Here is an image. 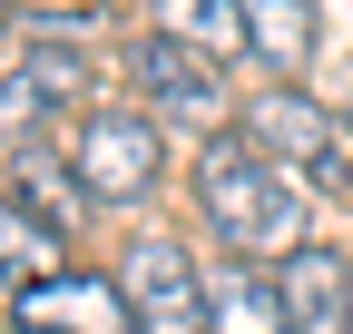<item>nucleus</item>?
Here are the masks:
<instances>
[{"label":"nucleus","instance_id":"obj_1","mask_svg":"<svg viewBox=\"0 0 353 334\" xmlns=\"http://www.w3.org/2000/svg\"><path fill=\"white\" fill-rule=\"evenodd\" d=\"M196 217L216 236V256H236V266H285L294 246H314V197H304L245 128L196 148Z\"/></svg>","mask_w":353,"mask_h":334},{"label":"nucleus","instance_id":"obj_2","mask_svg":"<svg viewBox=\"0 0 353 334\" xmlns=\"http://www.w3.org/2000/svg\"><path fill=\"white\" fill-rule=\"evenodd\" d=\"M236 128L275 157L304 197H353V128H343V108H324L314 89L275 79V89H255V99L236 108Z\"/></svg>","mask_w":353,"mask_h":334},{"label":"nucleus","instance_id":"obj_3","mask_svg":"<svg viewBox=\"0 0 353 334\" xmlns=\"http://www.w3.org/2000/svg\"><path fill=\"white\" fill-rule=\"evenodd\" d=\"M69 167L88 177V197H99V206H148V197L167 187V128H157L138 99H118V108H79Z\"/></svg>","mask_w":353,"mask_h":334},{"label":"nucleus","instance_id":"obj_4","mask_svg":"<svg viewBox=\"0 0 353 334\" xmlns=\"http://www.w3.org/2000/svg\"><path fill=\"white\" fill-rule=\"evenodd\" d=\"M128 89H138V108L157 118V128H187L196 148L236 128L226 69H216V59H196V50H176V39H157V30H138V39H128Z\"/></svg>","mask_w":353,"mask_h":334},{"label":"nucleus","instance_id":"obj_5","mask_svg":"<svg viewBox=\"0 0 353 334\" xmlns=\"http://www.w3.org/2000/svg\"><path fill=\"white\" fill-rule=\"evenodd\" d=\"M79 89H88V50H79L69 30L20 39V50L0 59V138H10V148L50 138V118H69V108H79Z\"/></svg>","mask_w":353,"mask_h":334},{"label":"nucleus","instance_id":"obj_6","mask_svg":"<svg viewBox=\"0 0 353 334\" xmlns=\"http://www.w3.org/2000/svg\"><path fill=\"white\" fill-rule=\"evenodd\" d=\"M118 285L138 305V334H206V266L187 236H128Z\"/></svg>","mask_w":353,"mask_h":334},{"label":"nucleus","instance_id":"obj_7","mask_svg":"<svg viewBox=\"0 0 353 334\" xmlns=\"http://www.w3.org/2000/svg\"><path fill=\"white\" fill-rule=\"evenodd\" d=\"M10 334H138V305L99 266H50L39 285L10 295Z\"/></svg>","mask_w":353,"mask_h":334},{"label":"nucleus","instance_id":"obj_8","mask_svg":"<svg viewBox=\"0 0 353 334\" xmlns=\"http://www.w3.org/2000/svg\"><path fill=\"white\" fill-rule=\"evenodd\" d=\"M275 295H285V324L294 334H353V256L343 246H294L275 266Z\"/></svg>","mask_w":353,"mask_h":334},{"label":"nucleus","instance_id":"obj_9","mask_svg":"<svg viewBox=\"0 0 353 334\" xmlns=\"http://www.w3.org/2000/svg\"><path fill=\"white\" fill-rule=\"evenodd\" d=\"M0 187H10V197L30 206V217H39V226L59 236V246H69V236H79L88 217H99V197H88V177L69 167V148H50V138L10 148V177H0Z\"/></svg>","mask_w":353,"mask_h":334},{"label":"nucleus","instance_id":"obj_10","mask_svg":"<svg viewBox=\"0 0 353 334\" xmlns=\"http://www.w3.org/2000/svg\"><path fill=\"white\" fill-rule=\"evenodd\" d=\"M206 334H294L285 324V295H275V266L216 256L206 266Z\"/></svg>","mask_w":353,"mask_h":334},{"label":"nucleus","instance_id":"obj_11","mask_svg":"<svg viewBox=\"0 0 353 334\" xmlns=\"http://www.w3.org/2000/svg\"><path fill=\"white\" fill-rule=\"evenodd\" d=\"M148 30L176 39V50H196V59H216V69L245 50V10L236 0H148Z\"/></svg>","mask_w":353,"mask_h":334},{"label":"nucleus","instance_id":"obj_12","mask_svg":"<svg viewBox=\"0 0 353 334\" xmlns=\"http://www.w3.org/2000/svg\"><path fill=\"white\" fill-rule=\"evenodd\" d=\"M236 10H245V50L275 79H304V59H314V0H236Z\"/></svg>","mask_w":353,"mask_h":334},{"label":"nucleus","instance_id":"obj_13","mask_svg":"<svg viewBox=\"0 0 353 334\" xmlns=\"http://www.w3.org/2000/svg\"><path fill=\"white\" fill-rule=\"evenodd\" d=\"M50 266H59V236L39 226V217H30V206H20L10 187H0V295H20V285H39Z\"/></svg>","mask_w":353,"mask_h":334},{"label":"nucleus","instance_id":"obj_14","mask_svg":"<svg viewBox=\"0 0 353 334\" xmlns=\"http://www.w3.org/2000/svg\"><path fill=\"white\" fill-rule=\"evenodd\" d=\"M343 128H353V79H343Z\"/></svg>","mask_w":353,"mask_h":334},{"label":"nucleus","instance_id":"obj_15","mask_svg":"<svg viewBox=\"0 0 353 334\" xmlns=\"http://www.w3.org/2000/svg\"><path fill=\"white\" fill-rule=\"evenodd\" d=\"M0 39H10V0H0Z\"/></svg>","mask_w":353,"mask_h":334}]
</instances>
